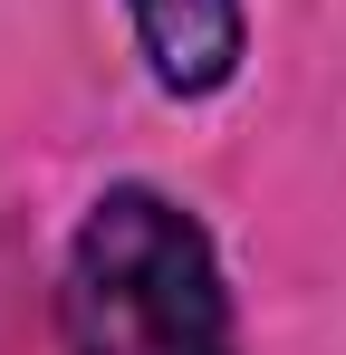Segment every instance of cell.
I'll use <instances>...</instances> for the list:
<instances>
[{
  "label": "cell",
  "instance_id": "2",
  "mask_svg": "<svg viewBox=\"0 0 346 355\" xmlns=\"http://www.w3.org/2000/svg\"><path fill=\"white\" fill-rule=\"evenodd\" d=\"M125 19H135V49L154 67V87L183 96V106L222 96L250 58V10L240 0H125Z\"/></svg>",
  "mask_w": 346,
  "mask_h": 355
},
{
  "label": "cell",
  "instance_id": "1",
  "mask_svg": "<svg viewBox=\"0 0 346 355\" xmlns=\"http://www.w3.org/2000/svg\"><path fill=\"white\" fill-rule=\"evenodd\" d=\"M58 327L67 355H240L222 250L154 182H106L87 202L58 269Z\"/></svg>",
  "mask_w": 346,
  "mask_h": 355
}]
</instances>
